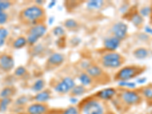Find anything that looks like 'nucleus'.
Wrapping results in <instances>:
<instances>
[{
  "label": "nucleus",
  "instance_id": "1",
  "mask_svg": "<svg viewBox=\"0 0 152 114\" xmlns=\"http://www.w3.org/2000/svg\"><path fill=\"white\" fill-rule=\"evenodd\" d=\"M45 10L42 6L37 5L25 8L20 12V18L25 24L33 26L35 24L43 23L45 18Z\"/></svg>",
  "mask_w": 152,
  "mask_h": 114
},
{
  "label": "nucleus",
  "instance_id": "2",
  "mask_svg": "<svg viewBox=\"0 0 152 114\" xmlns=\"http://www.w3.org/2000/svg\"><path fill=\"white\" fill-rule=\"evenodd\" d=\"M78 107L80 114H107L104 103L96 97L85 99Z\"/></svg>",
  "mask_w": 152,
  "mask_h": 114
},
{
  "label": "nucleus",
  "instance_id": "3",
  "mask_svg": "<svg viewBox=\"0 0 152 114\" xmlns=\"http://www.w3.org/2000/svg\"><path fill=\"white\" fill-rule=\"evenodd\" d=\"M144 71V69L140 66H128L122 68L116 73L114 80L117 81H129L135 78Z\"/></svg>",
  "mask_w": 152,
  "mask_h": 114
},
{
  "label": "nucleus",
  "instance_id": "4",
  "mask_svg": "<svg viewBox=\"0 0 152 114\" xmlns=\"http://www.w3.org/2000/svg\"><path fill=\"white\" fill-rule=\"evenodd\" d=\"M47 26L44 23L35 24L28 29L27 34V41L30 46H34L40 39L47 34Z\"/></svg>",
  "mask_w": 152,
  "mask_h": 114
},
{
  "label": "nucleus",
  "instance_id": "5",
  "mask_svg": "<svg viewBox=\"0 0 152 114\" xmlns=\"http://www.w3.org/2000/svg\"><path fill=\"white\" fill-rule=\"evenodd\" d=\"M76 85L75 81L72 77L66 76L62 78L58 83L56 84L53 89L57 94H67L70 93L73 88Z\"/></svg>",
  "mask_w": 152,
  "mask_h": 114
},
{
  "label": "nucleus",
  "instance_id": "6",
  "mask_svg": "<svg viewBox=\"0 0 152 114\" xmlns=\"http://www.w3.org/2000/svg\"><path fill=\"white\" fill-rule=\"evenodd\" d=\"M120 99L126 105L133 106L138 104L142 101V97L135 91L124 90L120 94Z\"/></svg>",
  "mask_w": 152,
  "mask_h": 114
},
{
  "label": "nucleus",
  "instance_id": "7",
  "mask_svg": "<svg viewBox=\"0 0 152 114\" xmlns=\"http://www.w3.org/2000/svg\"><path fill=\"white\" fill-rule=\"evenodd\" d=\"M112 35L118 38L119 40H123L128 34V26L123 21H118L113 25L111 28Z\"/></svg>",
  "mask_w": 152,
  "mask_h": 114
},
{
  "label": "nucleus",
  "instance_id": "8",
  "mask_svg": "<svg viewBox=\"0 0 152 114\" xmlns=\"http://www.w3.org/2000/svg\"><path fill=\"white\" fill-rule=\"evenodd\" d=\"M117 94V91L114 88H104L102 90L99 91L95 94L94 97L98 100H101L103 102L112 100Z\"/></svg>",
  "mask_w": 152,
  "mask_h": 114
},
{
  "label": "nucleus",
  "instance_id": "9",
  "mask_svg": "<svg viewBox=\"0 0 152 114\" xmlns=\"http://www.w3.org/2000/svg\"><path fill=\"white\" fill-rule=\"evenodd\" d=\"M15 67V60L13 57L9 54L0 56V68L2 71L9 72Z\"/></svg>",
  "mask_w": 152,
  "mask_h": 114
},
{
  "label": "nucleus",
  "instance_id": "10",
  "mask_svg": "<svg viewBox=\"0 0 152 114\" xmlns=\"http://www.w3.org/2000/svg\"><path fill=\"white\" fill-rule=\"evenodd\" d=\"M120 43H121V40H119L116 37L111 35L104 39V47L107 51L116 52V50L120 47Z\"/></svg>",
  "mask_w": 152,
  "mask_h": 114
},
{
  "label": "nucleus",
  "instance_id": "11",
  "mask_svg": "<svg viewBox=\"0 0 152 114\" xmlns=\"http://www.w3.org/2000/svg\"><path fill=\"white\" fill-rule=\"evenodd\" d=\"M65 56L60 53H53L47 59V66L49 67H59L64 62Z\"/></svg>",
  "mask_w": 152,
  "mask_h": 114
},
{
  "label": "nucleus",
  "instance_id": "12",
  "mask_svg": "<svg viewBox=\"0 0 152 114\" xmlns=\"http://www.w3.org/2000/svg\"><path fill=\"white\" fill-rule=\"evenodd\" d=\"M48 110V107L45 104L33 103L27 107L28 114H45Z\"/></svg>",
  "mask_w": 152,
  "mask_h": 114
},
{
  "label": "nucleus",
  "instance_id": "13",
  "mask_svg": "<svg viewBox=\"0 0 152 114\" xmlns=\"http://www.w3.org/2000/svg\"><path fill=\"white\" fill-rule=\"evenodd\" d=\"M52 96H51V91L48 89L43 90L42 91L37 93L34 96L33 99L36 103H40V104H46L50 100Z\"/></svg>",
  "mask_w": 152,
  "mask_h": 114
},
{
  "label": "nucleus",
  "instance_id": "14",
  "mask_svg": "<svg viewBox=\"0 0 152 114\" xmlns=\"http://www.w3.org/2000/svg\"><path fill=\"white\" fill-rule=\"evenodd\" d=\"M85 72H86L88 75H90L93 79L100 78V77H102L104 74L102 68H100V66H97V65L94 64H92L90 67L88 68L86 71H85Z\"/></svg>",
  "mask_w": 152,
  "mask_h": 114
},
{
  "label": "nucleus",
  "instance_id": "15",
  "mask_svg": "<svg viewBox=\"0 0 152 114\" xmlns=\"http://www.w3.org/2000/svg\"><path fill=\"white\" fill-rule=\"evenodd\" d=\"M111 60H123L121 54L117 52H110L107 51L101 56V61H111Z\"/></svg>",
  "mask_w": 152,
  "mask_h": 114
},
{
  "label": "nucleus",
  "instance_id": "16",
  "mask_svg": "<svg viewBox=\"0 0 152 114\" xmlns=\"http://www.w3.org/2000/svg\"><path fill=\"white\" fill-rule=\"evenodd\" d=\"M78 79L80 83H81V85L85 87L91 86L94 82L93 78L90 75H88L85 72L80 73L78 77Z\"/></svg>",
  "mask_w": 152,
  "mask_h": 114
},
{
  "label": "nucleus",
  "instance_id": "17",
  "mask_svg": "<svg viewBox=\"0 0 152 114\" xmlns=\"http://www.w3.org/2000/svg\"><path fill=\"white\" fill-rule=\"evenodd\" d=\"M123 63V60H111V61H101V65L103 67L107 69H118L121 67Z\"/></svg>",
  "mask_w": 152,
  "mask_h": 114
},
{
  "label": "nucleus",
  "instance_id": "18",
  "mask_svg": "<svg viewBox=\"0 0 152 114\" xmlns=\"http://www.w3.org/2000/svg\"><path fill=\"white\" fill-rule=\"evenodd\" d=\"M149 52L148 50L145 47H139L134 50L133 56L136 58L137 59H145L148 56Z\"/></svg>",
  "mask_w": 152,
  "mask_h": 114
},
{
  "label": "nucleus",
  "instance_id": "19",
  "mask_svg": "<svg viewBox=\"0 0 152 114\" xmlns=\"http://www.w3.org/2000/svg\"><path fill=\"white\" fill-rule=\"evenodd\" d=\"M86 87L83 86V85H76L72 89V91H70V94H71V96L78 97L85 94L86 93Z\"/></svg>",
  "mask_w": 152,
  "mask_h": 114
},
{
  "label": "nucleus",
  "instance_id": "20",
  "mask_svg": "<svg viewBox=\"0 0 152 114\" xmlns=\"http://www.w3.org/2000/svg\"><path fill=\"white\" fill-rule=\"evenodd\" d=\"M46 85L45 81L43 78H39V79L36 80L34 81V83L31 86V90L33 91L35 93H39V92L42 91L44 90Z\"/></svg>",
  "mask_w": 152,
  "mask_h": 114
},
{
  "label": "nucleus",
  "instance_id": "21",
  "mask_svg": "<svg viewBox=\"0 0 152 114\" xmlns=\"http://www.w3.org/2000/svg\"><path fill=\"white\" fill-rule=\"evenodd\" d=\"M104 2L101 0H91L86 3V6L90 10H98L104 6Z\"/></svg>",
  "mask_w": 152,
  "mask_h": 114
},
{
  "label": "nucleus",
  "instance_id": "22",
  "mask_svg": "<svg viewBox=\"0 0 152 114\" xmlns=\"http://www.w3.org/2000/svg\"><path fill=\"white\" fill-rule=\"evenodd\" d=\"M130 21L132 23L135 27H140L144 22L143 17L138 12L132 13L130 16Z\"/></svg>",
  "mask_w": 152,
  "mask_h": 114
},
{
  "label": "nucleus",
  "instance_id": "23",
  "mask_svg": "<svg viewBox=\"0 0 152 114\" xmlns=\"http://www.w3.org/2000/svg\"><path fill=\"white\" fill-rule=\"evenodd\" d=\"M28 45V41L27 38L25 37H18L13 42V47L15 49H21L24 48L25 46Z\"/></svg>",
  "mask_w": 152,
  "mask_h": 114
},
{
  "label": "nucleus",
  "instance_id": "24",
  "mask_svg": "<svg viewBox=\"0 0 152 114\" xmlns=\"http://www.w3.org/2000/svg\"><path fill=\"white\" fill-rule=\"evenodd\" d=\"M64 28H66V29L69 30H75L76 28H78V21L74 20L72 18H69L67 20L64 21Z\"/></svg>",
  "mask_w": 152,
  "mask_h": 114
},
{
  "label": "nucleus",
  "instance_id": "25",
  "mask_svg": "<svg viewBox=\"0 0 152 114\" xmlns=\"http://www.w3.org/2000/svg\"><path fill=\"white\" fill-rule=\"evenodd\" d=\"M118 85L120 88H126L127 90H132V89H135L136 88V83L130 81H118Z\"/></svg>",
  "mask_w": 152,
  "mask_h": 114
},
{
  "label": "nucleus",
  "instance_id": "26",
  "mask_svg": "<svg viewBox=\"0 0 152 114\" xmlns=\"http://www.w3.org/2000/svg\"><path fill=\"white\" fill-rule=\"evenodd\" d=\"M14 94V89L12 87H6L3 88L0 92V97L2 98H9L12 97V95Z\"/></svg>",
  "mask_w": 152,
  "mask_h": 114
},
{
  "label": "nucleus",
  "instance_id": "27",
  "mask_svg": "<svg viewBox=\"0 0 152 114\" xmlns=\"http://www.w3.org/2000/svg\"><path fill=\"white\" fill-rule=\"evenodd\" d=\"M12 103V98H2L0 100V112H5Z\"/></svg>",
  "mask_w": 152,
  "mask_h": 114
},
{
  "label": "nucleus",
  "instance_id": "28",
  "mask_svg": "<svg viewBox=\"0 0 152 114\" xmlns=\"http://www.w3.org/2000/svg\"><path fill=\"white\" fill-rule=\"evenodd\" d=\"M53 34L55 37H57L58 38L63 37V36L66 34V31H65L64 28L62 26H56L53 29L52 31Z\"/></svg>",
  "mask_w": 152,
  "mask_h": 114
},
{
  "label": "nucleus",
  "instance_id": "29",
  "mask_svg": "<svg viewBox=\"0 0 152 114\" xmlns=\"http://www.w3.org/2000/svg\"><path fill=\"white\" fill-rule=\"evenodd\" d=\"M62 114H80L79 109L75 106H69L66 109L63 110Z\"/></svg>",
  "mask_w": 152,
  "mask_h": 114
},
{
  "label": "nucleus",
  "instance_id": "30",
  "mask_svg": "<svg viewBox=\"0 0 152 114\" xmlns=\"http://www.w3.org/2000/svg\"><path fill=\"white\" fill-rule=\"evenodd\" d=\"M152 12V8L150 6H145V7L142 8L139 11V14L142 16V17H147V16L151 15Z\"/></svg>",
  "mask_w": 152,
  "mask_h": 114
},
{
  "label": "nucleus",
  "instance_id": "31",
  "mask_svg": "<svg viewBox=\"0 0 152 114\" xmlns=\"http://www.w3.org/2000/svg\"><path fill=\"white\" fill-rule=\"evenodd\" d=\"M27 73V69L24 67V66H19L15 71V75L17 77H22V76L25 75Z\"/></svg>",
  "mask_w": 152,
  "mask_h": 114
},
{
  "label": "nucleus",
  "instance_id": "32",
  "mask_svg": "<svg viewBox=\"0 0 152 114\" xmlns=\"http://www.w3.org/2000/svg\"><path fill=\"white\" fill-rule=\"evenodd\" d=\"M28 103V97L26 96H21L16 100L15 104L18 106H24Z\"/></svg>",
  "mask_w": 152,
  "mask_h": 114
},
{
  "label": "nucleus",
  "instance_id": "33",
  "mask_svg": "<svg viewBox=\"0 0 152 114\" xmlns=\"http://www.w3.org/2000/svg\"><path fill=\"white\" fill-rule=\"evenodd\" d=\"M142 94L147 99H152V88L147 87L142 90Z\"/></svg>",
  "mask_w": 152,
  "mask_h": 114
},
{
  "label": "nucleus",
  "instance_id": "34",
  "mask_svg": "<svg viewBox=\"0 0 152 114\" xmlns=\"http://www.w3.org/2000/svg\"><path fill=\"white\" fill-rule=\"evenodd\" d=\"M11 2L9 1H0V12H5V10L10 8Z\"/></svg>",
  "mask_w": 152,
  "mask_h": 114
},
{
  "label": "nucleus",
  "instance_id": "35",
  "mask_svg": "<svg viewBox=\"0 0 152 114\" xmlns=\"http://www.w3.org/2000/svg\"><path fill=\"white\" fill-rule=\"evenodd\" d=\"M8 35H9L8 30L6 28H3V27H0V38L5 40L7 38Z\"/></svg>",
  "mask_w": 152,
  "mask_h": 114
},
{
  "label": "nucleus",
  "instance_id": "36",
  "mask_svg": "<svg viewBox=\"0 0 152 114\" xmlns=\"http://www.w3.org/2000/svg\"><path fill=\"white\" fill-rule=\"evenodd\" d=\"M8 21V14L5 12H0V24H4Z\"/></svg>",
  "mask_w": 152,
  "mask_h": 114
},
{
  "label": "nucleus",
  "instance_id": "37",
  "mask_svg": "<svg viewBox=\"0 0 152 114\" xmlns=\"http://www.w3.org/2000/svg\"><path fill=\"white\" fill-rule=\"evenodd\" d=\"M91 65H92V63H91L89 61H82V62H81V68L86 71L87 69L90 67Z\"/></svg>",
  "mask_w": 152,
  "mask_h": 114
},
{
  "label": "nucleus",
  "instance_id": "38",
  "mask_svg": "<svg viewBox=\"0 0 152 114\" xmlns=\"http://www.w3.org/2000/svg\"><path fill=\"white\" fill-rule=\"evenodd\" d=\"M69 103L72 104V106H75L79 103V100H78V97H73V96H71V97L69 98Z\"/></svg>",
  "mask_w": 152,
  "mask_h": 114
},
{
  "label": "nucleus",
  "instance_id": "39",
  "mask_svg": "<svg viewBox=\"0 0 152 114\" xmlns=\"http://www.w3.org/2000/svg\"><path fill=\"white\" fill-rule=\"evenodd\" d=\"M147 81V78L145 77H142V78H138L135 81V83L138 84V85H143L145 82Z\"/></svg>",
  "mask_w": 152,
  "mask_h": 114
},
{
  "label": "nucleus",
  "instance_id": "40",
  "mask_svg": "<svg viewBox=\"0 0 152 114\" xmlns=\"http://www.w3.org/2000/svg\"><path fill=\"white\" fill-rule=\"evenodd\" d=\"M145 32L148 35H152V28L151 26H145Z\"/></svg>",
  "mask_w": 152,
  "mask_h": 114
},
{
  "label": "nucleus",
  "instance_id": "41",
  "mask_svg": "<svg viewBox=\"0 0 152 114\" xmlns=\"http://www.w3.org/2000/svg\"><path fill=\"white\" fill-rule=\"evenodd\" d=\"M56 1H51V2H50V3H49L48 8H49V9L53 8L54 5H56Z\"/></svg>",
  "mask_w": 152,
  "mask_h": 114
},
{
  "label": "nucleus",
  "instance_id": "42",
  "mask_svg": "<svg viewBox=\"0 0 152 114\" xmlns=\"http://www.w3.org/2000/svg\"><path fill=\"white\" fill-rule=\"evenodd\" d=\"M5 40H4V39H1V38H0V47H2V46L5 44Z\"/></svg>",
  "mask_w": 152,
  "mask_h": 114
},
{
  "label": "nucleus",
  "instance_id": "43",
  "mask_svg": "<svg viewBox=\"0 0 152 114\" xmlns=\"http://www.w3.org/2000/svg\"><path fill=\"white\" fill-rule=\"evenodd\" d=\"M54 21V18L53 17H51L50 19H49V21H48V24H52Z\"/></svg>",
  "mask_w": 152,
  "mask_h": 114
},
{
  "label": "nucleus",
  "instance_id": "44",
  "mask_svg": "<svg viewBox=\"0 0 152 114\" xmlns=\"http://www.w3.org/2000/svg\"><path fill=\"white\" fill-rule=\"evenodd\" d=\"M150 18H151V24H152V12H151V15H150Z\"/></svg>",
  "mask_w": 152,
  "mask_h": 114
}]
</instances>
